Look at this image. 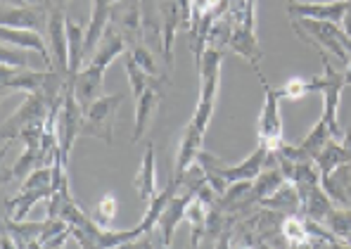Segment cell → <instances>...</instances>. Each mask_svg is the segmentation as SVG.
Here are the masks:
<instances>
[{"label": "cell", "instance_id": "27", "mask_svg": "<svg viewBox=\"0 0 351 249\" xmlns=\"http://www.w3.org/2000/svg\"><path fill=\"white\" fill-rule=\"evenodd\" d=\"M323 226L332 233L339 240H349L351 237V206H335L328 214V219L323 221Z\"/></svg>", "mask_w": 351, "mask_h": 249}, {"label": "cell", "instance_id": "35", "mask_svg": "<svg viewBox=\"0 0 351 249\" xmlns=\"http://www.w3.org/2000/svg\"><path fill=\"white\" fill-rule=\"evenodd\" d=\"M69 237H71V228L64 233H60V235L50 237L48 242H40V245H43V249H64L66 242H69Z\"/></svg>", "mask_w": 351, "mask_h": 249}, {"label": "cell", "instance_id": "21", "mask_svg": "<svg viewBox=\"0 0 351 249\" xmlns=\"http://www.w3.org/2000/svg\"><path fill=\"white\" fill-rule=\"evenodd\" d=\"M259 206H266V209L280 211V214L290 216V214H299V211H302V200H299V193H297V188H294V183L285 180L271 197L261 200Z\"/></svg>", "mask_w": 351, "mask_h": 249}, {"label": "cell", "instance_id": "42", "mask_svg": "<svg viewBox=\"0 0 351 249\" xmlns=\"http://www.w3.org/2000/svg\"><path fill=\"white\" fill-rule=\"evenodd\" d=\"M112 3H114V5H119V3H121V0H112Z\"/></svg>", "mask_w": 351, "mask_h": 249}, {"label": "cell", "instance_id": "28", "mask_svg": "<svg viewBox=\"0 0 351 249\" xmlns=\"http://www.w3.org/2000/svg\"><path fill=\"white\" fill-rule=\"evenodd\" d=\"M330 140H335V138H332V133H330L328 123H325L323 119H318L316 126H313L311 131L306 133V138H304L299 145H302V147L306 150V152L311 154L313 159H316L318 154H321V150L330 143Z\"/></svg>", "mask_w": 351, "mask_h": 249}, {"label": "cell", "instance_id": "17", "mask_svg": "<svg viewBox=\"0 0 351 249\" xmlns=\"http://www.w3.org/2000/svg\"><path fill=\"white\" fill-rule=\"evenodd\" d=\"M126 48H128L126 36H123L119 29H107V34L102 36V40L97 43L95 53H93V57L86 62V64L100 67V69L107 71V67H110L117 57H121L123 53H126Z\"/></svg>", "mask_w": 351, "mask_h": 249}, {"label": "cell", "instance_id": "29", "mask_svg": "<svg viewBox=\"0 0 351 249\" xmlns=\"http://www.w3.org/2000/svg\"><path fill=\"white\" fill-rule=\"evenodd\" d=\"M282 237L287 240V245H297V242L311 240V233L306 228V219L302 214H290L282 221Z\"/></svg>", "mask_w": 351, "mask_h": 249}, {"label": "cell", "instance_id": "25", "mask_svg": "<svg viewBox=\"0 0 351 249\" xmlns=\"http://www.w3.org/2000/svg\"><path fill=\"white\" fill-rule=\"evenodd\" d=\"M43 226H45V221H5L3 230H8L10 235L17 240V245L24 249L27 245H31V242L40 240Z\"/></svg>", "mask_w": 351, "mask_h": 249}, {"label": "cell", "instance_id": "2", "mask_svg": "<svg viewBox=\"0 0 351 249\" xmlns=\"http://www.w3.org/2000/svg\"><path fill=\"white\" fill-rule=\"evenodd\" d=\"M221 64H223V53L214 48H206L202 60H199L197 69H199V100L195 107L190 121L197 128H202L206 133L211 123L216 110V97H219V88H221Z\"/></svg>", "mask_w": 351, "mask_h": 249}, {"label": "cell", "instance_id": "8", "mask_svg": "<svg viewBox=\"0 0 351 249\" xmlns=\"http://www.w3.org/2000/svg\"><path fill=\"white\" fill-rule=\"evenodd\" d=\"M66 19L69 17L64 14V8L53 5L45 34H48L50 55H53V69L69 79V34H66Z\"/></svg>", "mask_w": 351, "mask_h": 249}, {"label": "cell", "instance_id": "19", "mask_svg": "<svg viewBox=\"0 0 351 249\" xmlns=\"http://www.w3.org/2000/svg\"><path fill=\"white\" fill-rule=\"evenodd\" d=\"M159 97H162V88H149V91H145L136 100V123H133V136H131L133 143H138V140L145 136L149 121L157 114Z\"/></svg>", "mask_w": 351, "mask_h": 249}, {"label": "cell", "instance_id": "43", "mask_svg": "<svg viewBox=\"0 0 351 249\" xmlns=\"http://www.w3.org/2000/svg\"><path fill=\"white\" fill-rule=\"evenodd\" d=\"M147 249H152V240H149V245H147Z\"/></svg>", "mask_w": 351, "mask_h": 249}, {"label": "cell", "instance_id": "20", "mask_svg": "<svg viewBox=\"0 0 351 249\" xmlns=\"http://www.w3.org/2000/svg\"><path fill=\"white\" fill-rule=\"evenodd\" d=\"M180 180H171V183L167 185V188L162 190V193H157V197H152V200L147 202V209H145V216L141 219V226H143V230H145V235H149V233L157 228V223L159 219H162V214H164V209L169 206V202L173 200L176 195H178V190H180Z\"/></svg>", "mask_w": 351, "mask_h": 249}, {"label": "cell", "instance_id": "38", "mask_svg": "<svg viewBox=\"0 0 351 249\" xmlns=\"http://www.w3.org/2000/svg\"><path fill=\"white\" fill-rule=\"evenodd\" d=\"M3 5H8V8H27L31 3L29 0H3Z\"/></svg>", "mask_w": 351, "mask_h": 249}, {"label": "cell", "instance_id": "18", "mask_svg": "<svg viewBox=\"0 0 351 249\" xmlns=\"http://www.w3.org/2000/svg\"><path fill=\"white\" fill-rule=\"evenodd\" d=\"M136 193L141 197V202H147L152 197H157V166H154V145L149 143L145 154H143V162H141V169L136 174Z\"/></svg>", "mask_w": 351, "mask_h": 249}, {"label": "cell", "instance_id": "5", "mask_svg": "<svg viewBox=\"0 0 351 249\" xmlns=\"http://www.w3.org/2000/svg\"><path fill=\"white\" fill-rule=\"evenodd\" d=\"M53 114V107L38 93H31V95L24 97L22 107L12 114L10 119H5L3 123V143H10V140H17L22 136L24 128L29 126H38V123H45Z\"/></svg>", "mask_w": 351, "mask_h": 249}, {"label": "cell", "instance_id": "14", "mask_svg": "<svg viewBox=\"0 0 351 249\" xmlns=\"http://www.w3.org/2000/svg\"><path fill=\"white\" fill-rule=\"evenodd\" d=\"M0 40L3 45H14V48L29 50V53L38 55L40 60L48 64V69H53V55H50V45L43 38L40 31H27V29H10L0 27Z\"/></svg>", "mask_w": 351, "mask_h": 249}, {"label": "cell", "instance_id": "12", "mask_svg": "<svg viewBox=\"0 0 351 249\" xmlns=\"http://www.w3.org/2000/svg\"><path fill=\"white\" fill-rule=\"evenodd\" d=\"M206 133L202 128H197L193 121L185 123L183 128V136H180L178 150H176V169H173V178L176 180H183V176L188 174L190 166L197 164V157L202 152V143H204Z\"/></svg>", "mask_w": 351, "mask_h": 249}, {"label": "cell", "instance_id": "11", "mask_svg": "<svg viewBox=\"0 0 351 249\" xmlns=\"http://www.w3.org/2000/svg\"><path fill=\"white\" fill-rule=\"evenodd\" d=\"M349 10L347 0H328V3H306V0H290L287 14L290 19H318V22L342 24Z\"/></svg>", "mask_w": 351, "mask_h": 249}, {"label": "cell", "instance_id": "24", "mask_svg": "<svg viewBox=\"0 0 351 249\" xmlns=\"http://www.w3.org/2000/svg\"><path fill=\"white\" fill-rule=\"evenodd\" d=\"M126 76H128V83H131V91H133V97H136V100L145 91H149V88H162L164 83H167V79H157V76L147 74L145 69H141L138 62L133 60L131 55H128V60H126Z\"/></svg>", "mask_w": 351, "mask_h": 249}, {"label": "cell", "instance_id": "13", "mask_svg": "<svg viewBox=\"0 0 351 249\" xmlns=\"http://www.w3.org/2000/svg\"><path fill=\"white\" fill-rule=\"evenodd\" d=\"M102 86H105V69L93 67V64H86L79 74H74L69 79L71 93L76 95V100L81 102L84 110H88L95 100H100Z\"/></svg>", "mask_w": 351, "mask_h": 249}, {"label": "cell", "instance_id": "34", "mask_svg": "<svg viewBox=\"0 0 351 249\" xmlns=\"http://www.w3.org/2000/svg\"><path fill=\"white\" fill-rule=\"evenodd\" d=\"M228 226H226V230L221 233L219 237H216V247L214 249H233V237H235V223L240 221L237 216L228 214Z\"/></svg>", "mask_w": 351, "mask_h": 249}, {"label": "cell", "instance_id": "15", "mask_svg": "<svg viewBox=\"0 0 351 249\" xmlns=\"http://www.w3.org/2000/svg\"><path fill=\"white\" fill-rule=\"evenodd\" d=\"M302 200V211L299 214L308 221H318L323 223L328 219V214L335 209L332 197L323 190V185H294Z\"/></svg>", "mask_w": 351, "mask_h": 249}, {"label": "cell", "instance_id": "6", "mask_svg": "<svg viewBox=\"0 0 351 249\" xmlns=\"http://www.w3.org/2000/svg\"><path fill=\"white\" fill-rule=\"evenodd\" d=\"M123 102V95H102L86 110L84 117V136H93L105 140L112 145V128H114V119L119 112V105Z\"/></svg>", "mask_w": 351, "mask_h": 249}, {"label": "cell", "instance_id": "36", "mask_svg": "<svg viewBox=\"0 0 351 249\" xmlns=\"http://www.w3.org/2000/svg\"><path fill=\"white\" fill-rule=\"evenodd\" d=\"M147 245H149V235L138 237V240H131V242H123V245H119L114 249H147Z\"/></svg>", "mask_w": 351, "mask_h": 249}, {"label": "cell", "instance_id": "7", "mask_svg": "<svg viewBox=\"0 0 351 249\" xmlns=\"http://www.w3.org/2000/svg\"><path fill=\"white\" fill-rule=\"evenodd\" d=\"M84 117L86 110L81 107V102L76 100V95L71 93V88L64 95V105L58 114V131H60V147H62V159L69 162V152L74 147L76 138L84 136Z\"/></svg>", "mask_w": 351, "mask_h": 249}, {"label": "cell", "instance_id": "33", "mask_svg": "<svg viewBox=\"0 0 351 249\" xmlns=\"http://www.w3.org/2000/svg\"><path fill=\"white\" fill-rule=\"evenodd\" d=\"M308 93H313L311 79H299V76H292V79L280 88V97H287V100H302Z\"/></svg>", "mask_w": 351, "mask_h": 249}, {"label": "cell", "instance_id": "23", "mask_svg": "<svg viewBox=\"0 0 351 249\" xmlns=\"http://www.w3.org/2000/svg\"><path fill=\"white\" fill-rule=\"evenodd\" d=\"M206 214H209V206L199 197H195L185 214V223L190 228V247H199L202 237H206Z\"/></svg>", "mask_w": 351, "mask_h": 249}, {"label": "cell", "instance_id": "10", "mask_svg": "<svg viewBox=\"0 0 351 249\" xmlns=\"http://www.w3.org/2000/svg\"><path fill=\"white\" fill-rule=\"evenodd\" d=\"M195 197H197V193H195V190H190V188H185V185H180L178 195H176L173 200L169 202L167 209H164L162 219H159V223H157L159 242H162L164 249H171L176 230H178L180 221H185L188 206H190V202H193Z\"/></svg>", "mask_w": 351, "mask_h": 249}, {"label": "cell", "instance_id": "31", "mask_svg": "<svg viewBox=\"0 0 351 249\" xmlns=\"http://www.w3.org/2000/svg\"><path fill=\"white\" fill-rule=\"evenodd\" d=\"M0 67H10V69H34L31 67V53L14 45H3L0 48Z\"/></svg>", "mask_w": 351, "mask_h": 249}, {"label": "cell", "instance_id": "22", "mask_svg": "<svg viewBox=\"0 0 351 249\" xmlns=\"http://www.w3.org/2000/svg\"><path fill=\"white\" fill-rule=\"evenodd\" d=\"M66 34H69V79L84 69L86 60V29L76 19H66Z\"/></svg>", "mask_w": 351, "mask_h": 249}, {"label": "cell", "instance_id": "1", "mask_svg": "<svg viewBox=\"0 0 351 249\" xmlns=\"http://www.w3.org/2000/svg\"><path fill=\"white\" fill-rule=\"evenodd\" d=\"M321 62H323V74L313 76L311 79V91L313 93H323V114L321 119L328 123L330 133H332L335 140H344L342 126H339V105H342V91L347 88L344 83V67L337 69V67L330 64L328 53L321 50Z\"/></svg>", "mask_w": 351, "mask_h": 249}, {"label": "cell", "instance_id": "9", "mask_svg": "<svg viewBox=\"0 0 351 249\" xmlns=\"http://www.w3.org/2000/svg\"><path fill=\"white\" fill-rule=\"evenodd\" d=\"M50 8H53L50 0H38V3L27 5V8H8V5H3V10H0V27L43 31L48 29Z\"/></svg>", "mask_w": 351, "mask_h": 249}, {"label": "cell", "instance_id": "3", "mask_svg": "<svg viewBox=\"0 0 351 249\" xmlns=\"http://www.w3.org/2000/svg\"><path fill=\"white\" fill-rule=\"evenodd\" d=\"M292 29L299 38L306 40L308 45H313L318 53L323 50V53L337 57L342 67H347L351 62L347 48H344V31L339 24L318 22V19H292Z\"/></svg>", "mask_w": 351, "mask_h": 249}, {"label": "cell", "instance_id": "41", "mask_svg": "<svg viewBox=\"0 0 351 249\" xmlns=\"http://www.w3.org/2000/svg\"><path fill=\"white\" fill-rule=\"evenodd\" d=\"M261 249H276V247H271L268 242H261Z\"/></svg>", "mask_w": 351, "mask_h": 249}, {"label": "cell", "instance_id": "40", "mask_svg": "<svg viewBox=\"0 0 351 249\" xmlns=\"http://www.w3.org/2000/svg\"><path fill=\"white\" fill-rule=\"evenodd\" d=\"M50 5H58V8H64L66 0H50Z\"/></svg>", "mask_w": 351, "mask_h": 249}, {"label": "cell", "instance_id": "39", "mask_svg": "<svg viewBox=\"0 0 351 249\" xmlns=\"http://www.w3.org/2000/svg\"><path fill=\"white\" fill-rule=\"evenodd\" d=\"M344 83H347V86H351V62L347 67H344Z\"/></svg>", "mask_w": 351, "mask_h": 249}, {"label": "cell", "instance_id": "37", "mask_svg": "<svg viewBox=\"0 0 351 249\" xmlns=\"http://www.w3.org/2000/svg\"><path fill=\"white\" fill-rule=\"evenodd\" d=\"M342 31H344V36L351 40V5H349L347 14H344V19H342Z\"/></svg>", "mask_w": 351, "mask_h": 249}, {"label": "cell", "instance_id": "30", "mask_svg": "<svg viewBox=\"0 0 351 249\" xmlns=\"http://www.w3.org/2000/svg\"><path fill=\"white\" fill-rule=\"evenodd\" d=\"M117 211H119L117 197L112 195V193H105V195L100 197V202L95 204V209H93V219H95L97 226L110 228L112 221L117 219Z\"/></svg>", "mask_w": 351, "mask_h": 249}, {"label": "cell", "instance_id": "32", "mask_svg": "<svg viewBox=\"0 0 351 249\" xmlns=\"http://www.w3.org/2000/svg\"><path fill=\"white\" fill-rule=\"evenodd\" d=\"M53 178H55V171L53 166H38L27 176V180L22 183L19 190H40V188H53Z\"/></svg>", "mask_w": 351, "mask_h": 249}, {"label": "cell", "instance_id": "4", "mask_svg": "<svg viewBox=\"0 0 351 249\" xmlns=\"http://www.w3.org/2000/svg\"><path fill=\"white\" fill-rule=\"evenodd\" d=\"M256 79H259L263 88V105L259 114V147L276 150L282 143V114H280V91L271 88L266 76L261 74V67L254 69Z\"/></svg>", "mask_w": 351, "mask_h": 249}, {"label": "cell", "instance_id": "16", "mask_svg": "<svg viewBox=\"0 0 351 249\" xmlns=\"http://www.w3.org/2000/svg\"><path fill=\"white\" fill-rule=\"evenodd\" d=\"M228 50L245 57L252 64V69H259L263 50L259 45V38H256V27H250V24H233V36H230Z\"/></svg>", "mask_w": 351, "mask_h": 249}, {"label": "cell", "instance_id": "44", "mask_svg": "<svg viewBox=\"0 0 351 249\" xmlns=\"http://www.w3.org/2000/svg\"><path fill=\"white\" fill-rule=\"evenodd\" d=\"M347 3H349V5H351V0H347Z\"/></svg>", "mask_w": 351, "mask_h": 249}, {"label": "cell", "instance_id": "26", "mask_svg": "<svg viewBox=\"0 0 351 249\" xmlns=\"http://www.w3.org/2000/svg\"><path fill=\"white\" fill-rule=\"evenodd\" d=\"M282 183H285V174H282L280 164L266 166V169L259 174V178L254 180V202L259 204L261 200L271 197Z\"/></svg>", "mask_w": 351, "mask_h": 249}]
</instances>
